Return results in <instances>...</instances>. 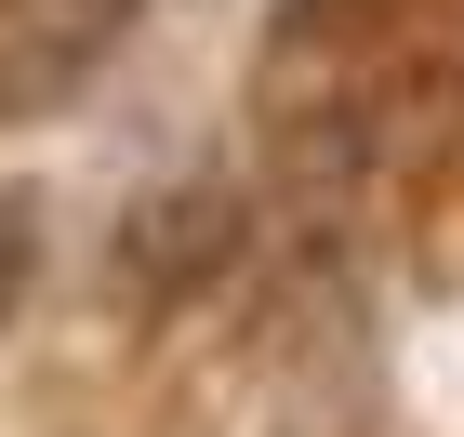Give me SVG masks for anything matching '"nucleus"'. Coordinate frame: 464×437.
Returning a JSON list of instances; mask_svg holds the SVG:
<instances>
[{"label":"nucleus","mask_w":464,"mask_h":437,"mask_svg":"<svg viewBox=\"0 0 464 437\" xmlns=\"http://www.w3.org/2000/svg\"><path fill=\"white\" fill-rule=\"evenodd\" d=\"M226 239H239V199H226V185H173V199H146V213L120 225V279L173 305L186 279L226 265Z\"/></svg>","instance_id":"obj_1"},{"label":"nucleus","mask_w":464,"mask_h":437,"mask_svg":"<svg viewBox=\"0 0 464 437\" xmlns=\"http://www.w3.org/2000/svg\"><path fill=\"white\" fill-rule=\"evenodd\" d=\"M14 279H27V213L0 199V305H14Z\"/></svg>","instance_id":"obj_2"}]
</instances>
